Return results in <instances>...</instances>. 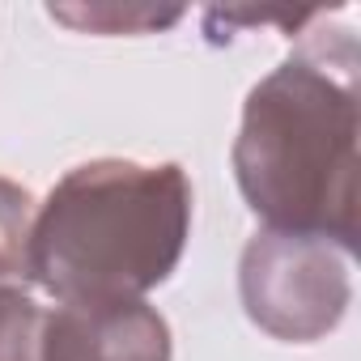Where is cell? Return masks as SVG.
Segmentation results:
<instances>
[{
    "label": "cell",
    "mask_w": 361,
    "mask_h": 361,
    "mask_svg": "<svg viewBox=\"0 0 361 361\" xmlns=\"http://www.w3.org/2000/svg\"><path fill=\"white\" fill-rule=\"evenodd\" d=\"M51 18H60V22H77V26H98V22H123V30L128 26H170V22H178V9H170V13H119V9H90V13H73V9H51Z\"/></svg>",
    "instance_id": "52a82bcc"
},
{
    "label": "cell",
    "mask_w": 361,
    "mask_h": 361,
    "mask_svg": "<svg viewBox=\"0 0 361 361\" xmlns=\"http://www.w3.org/2000/svg\"><path fill=\"white\" fill-rule=\"evenodd\" d=\"M43 319L26 285H0V361H43Z\"/></svg>",
    "instance_id": "8992f818"
},
{
    "label": "cell",
    "mask_w": 361,
    "mask_h": 361,
    "mask_svg": "<svg viewBox=\"0 0 361 361\" xmlns=\"http://www.w3.org/2000/svg\"><path fill=\"white\" fill-rule=\"evenodd\" d=\"M344 255L348 251L323 238L276 230L255 234L238 268V289L251 323L285 344H310L336 331L353 298Z\"/></svg>",
    "instance_id": "3957f363"
},
{
    "label": "cell",
    "mask_w": 361,
    "mask_h": 361,
    "mask_svg": "<svg viewBox=\"0 0 361 361\" xmlns=\"http://www.w3.org/2000/svg\"><path fill=\"white\" fill-rule=\"evenodd\" d=\"M192 183L178 161L98 157L68 170L30 226V281L56 302H128L183 259Z\"/></svg>",
    "instance_id": "7a4b0ae2"
},
{
    "label": "cell",
    "mask_w": 361,
    "mask_h": 361,
    "mask_svg": "<svg viewBox=\"0 0 361 361\" xmlns=\"http://www.w3.org/2000/svg\"><path fill=\"white\" fill-rule=\"evenodd\" d=\"M357 51L353 35H306L243 106L234 174L276 234L357 247Z\"/></svg>",
    "instance_id": "6da1fadb"
},
{
    "label": "cell",
    "mask_w": 361,
    "mask_h": 361,
    "mask_svg": "<svg viewBox=\"0 0 361 361\" xmlns=\"http://www.w3.org/2000/svg\"><path fill=\"white\" fill-rule=\"evenodd\" d=\"M30 226H35L30 192L0 174V285L30 281Z\"/></svg>",
    "instance_id": "5b68a950"
},
{
    "label": "cell",
    "mask_w": 361,
    "mask_h": 361,
    "mask_svg": "<svg viewBox=\"0 0 361 361\" xmlns=\"http://www.w3.org/2000/svg\"><path fill=\"white\" fill-rule=\"evenodd\" d=\"M43 361H170V327L140 298L60 302L43 319Z\"/></svg>",
    "instance_id": "277c9868"
}]
</instances>
